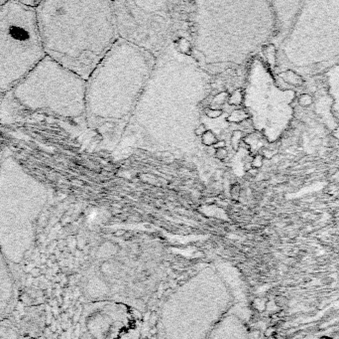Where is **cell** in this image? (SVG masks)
Masks as SVG:
<instances>
[{
	"label": "cell",
	"instance_id": "obj_1",
	"mask_svg": "<svg viewBox=\"0 0 339 339\" xmlns=\"http://www.w3.org/2000/svg\"><path fill=\"white\" fill-rule=\"evenodd\" d=\"M49 200L48 187L7 151L0 162V249L9 263L24 261L36 240V227Z\"/></svg>",
	"mask_w": 339,
	"mask_h": 339
},
{
	"label": "cell",
	"instance_id": "obj_2",
	"mask_svg": "<svg viewBox=\"0 0 339 339\" xmlns=\"http://www.w3.org/2000/svg\"><path fill=\"white\" fill-rule=\"evenodd\" d=\"M231 303L229 288L220 275L211 267L200 271L165 302L158 339H208Z\"/></svg>",
	"mask_w": 339,
	"mask_h": 339
},
{
	"label": "cell",
	"instance_id": "obj_3",
	"mask_svg": "<svg viewBox=\"0 0 339 339\" xmlns=\"http://www.w3.org/2000/svg\"><path fill=\"white\" fill-rule=\"evenodd\" d=\"M35 10L45 55L86 78L93 61V18L89 4L41 1Z\"/></svg>",
	"mask_w": 339,
	"mask_h": 339
},
{
	"label": "cell",
	"instance_id": "obj_4",
	"mask_svg": "<svg viewBox=\"0 0 339 339\" xmlns=\"http://www.w3.org/2000/svg\"><path fill=\"white\" fill-rule=\"evenodd\" d=\"M101 248L83 275V291L93 301H114L131 306L154 287L158 264L153 252L138 248Z\"/></svg>",
	"mask_w": 339,
	"mask_h": 339
},
{
	"label": "cell",
	"instance_id": "obj_5",
	"mask_svg": "<svg viewBox=\"0 0 339 339\" xmlns=\"http://www.w3.org/2000/svg\"><path fill=\"white\" fill-rule=\"evenodd\" d=\"M46 56L35 8L21 1L0 5V93L11 92Z\"/></svg>",
	"mask_w": 339,
	"mask_h": 339
},
{
	"label": "cell",
	"instance_id": "obj_6",
	"mask_svg": "<svg viewBox=\"0 0 339 339\" xmlns=\"http://www.w3.org/2000/svg\"><path fill=\"white\" fill-rule=\"evenodd\" d=\"M15 101L32 111H48L64 118H78L84 110L82 77L48 56L11 91Z\"/></svg>",
	"mask_w": 339,
	"mask_h": 339
},
{
	"label": "cell",
	"instance_id": "obj_7",
	"mask_svg": "<svg viewBox=\"0 0 339 339\" xmlns=\"http://www.w3.org/2000/svg\"><path fill=\"white\" fill-rule=\"evenodd\" d=\"M129 306L114 301H93L84 322L86 339H123L131 332Z\"/></svg>",
	"mask_w": 339,
	"mask_h": 339
},
{
	"label": "cell",
	"instance_id": "obj_8",
	"mask_svg": "<svg viewBox=\"0 0 339 339\" xmlns=\"http://www.w3.org/2000/svg\"><path fill=\"white\" fill-rule=\"evenodd\" d=\"M208 339H253L244 321L230 310L213 329Z\"/></svg>",
	"mask_w": 339,
	"mask_h": 339
},
{
	"label": "cell",
	"instance_id": "obj_9",
	"mask_svg": "<svg viewBox=\"0 0 339 339\" xmlns=\"http://www.w3.org/2000/svg\"><path fill=\"white\" fill-rule=\"evenodd\" d=\"M15 297V280L9 261L0 249V319L10 310Z\"/></svg>",
	"mask_w": 339,
	"mask_h": 339
},
{
	"label": "cell",
	"instance_id": "obj_10",
	"mask_svg": "<svg viewBox=\"0 0 339 339\" xmlns=\"http://www.w3.org/2000/svg\"><path fill=\"white\" fill-rule=\"evenodd\" d=\"M202 142L205 145H211V144H215L216 143V137L213 134L211 131L207 130L204 134L201 136Z\"/></svg>",
	"mask_w": 339,
	"mask_h": 339
},
{
	"label": "cell",
	"instance_id": "obj_11",
	"mask_svg": "<svg viewBox=\"0 0 339 339\" xmlns=\"http://www.w3.org/2000/svg\"><path fill=\"white\" fill-rule=\"evenodd\" d=\"M246 118V114H245L244 111L242 110H235L231 114L230 118H228L231 122H238V120H242L243 118Z\"/></svg>",
	"mask_w": 339,
	"mask_h": 339
},
{
	"label": "cell",
	"instance_id": "obj_12",
	"mask_svg": "<svg viewBox=\"0 0 339 339\" xmlns=\"http://www.w3.org/2000/svg\"><path fill=\"white\" fill-rule=\"evenodd\" d=\"M242 101V96H241L240 91H235L229 99V104L230 105H239L241 104Z\"/></svg>",
	"mask_w": 339,
	"mask_h": 339
},
{
	"label": "cell",
	"instance_id": "obj_13",
	"mask_svg": "<svg viewBox=\"0 0 339 339\" xmlns=\"http://www.w3.org/2000/svg\"><path fill=\"white\" fill-rule=\"evenodd\" d=\"M312 101V99L311 97L309 96V95H301V97H300V105L301 106H307L311 104Z\"/></svg>",
	"mask_w": 339,
	"mask_h": 339
},
{
	"label": "cell",
	"instance_id": "obj_14",
	"mask_svg": "<svg viewBox=\"0 0 339 339\" xmlns=\"http://www.w3.org/2000/svg\"><path fill=\"white\" fill-rule=\"evenodd\" d=\"M205 114H207V117L211 118H216L219 115H221L222 111L220 110H210V109H206L205 110Z\"/></svg>",
	"mask_w": 339,
	"mask_h": 339
},
{
	"label": "cell",
	"instance_id": "obj_15",
	"mask_svg": "<svg viewBox=\"0 0 339 339\" xmlns=\"http://www.w3.org/2000/svg\"><path fill=\"white\" fill-rule=\"evenodd\" d=\"M178 48H180L182 52L185 53L189 49V43L187 42V40L185 39H181V41L178 42Z\"/></svg>",
	"mask_w": 339,
	"mask_h": 339
},
{
	"label": "cell",
	"instance_id": "obj_16",
	"mask_svg": "<svg viewBox=\"0 0 339 339\" xmlns=\"http://www.w3.org/2000/svg\"><path fill=\"white\" fill-rule=\"evenodd\" d=\"M262 164H263V157H262L261 155H257L256 157L253 159V161H252V163H251L252 167H254V168H259V167H261V166H262Z\"/></svg>",
	"mask_w": 339,
	"mask_h": 339
},
{
	"label": "cell",
	"instance_id": "obj_17",
	"mask_svg": "<svg viewBox=\"0 0 339 339\" xmlns=\"http://www.w3.org/2000/svg\"><path fill=\"white\" fill-rule=\"evenodd\" d=\"M215 156L218 158V159H225L226 156H227V150L224 148H218L216 149V152H215Z\"/></svg>",
	"mask_w": 339,
	"mask_h": 339
},
{
	"label": "cell",
	"instance_id": "obj_18",
	"mask_svg": "<svg viewBox=\"0 0 339 339\" xmlns=\"http://www.w3.org/2000/svg\"><path fill=\"white\" fill-rule=\"evenodd\" d=\"M206 131L207 130H206V128H205V126L203 124H201V126H199L198 127L195 128L194 133H195V135H197V136H202Z\"/></svg>",
	"mask_w": 339,
	"mask_h": 339
},
{
	"label": "cell",
	"instance_id": "obj_19",
	"mask_svg": "<svg viewBox=\"0 0 339 339\" xmlns=\"http://www.w3.org/2000/svg\"><path fill=\"white\" fill-rule=\"evenodd\" d=\"M214 147H215L216 149H218V148H224V147H225V141L224 140L216 141V143L214 144Z\"/></svg>",
	"mask_w": 339,
	"mask_h": 339
},
{
	"label": "cell",
	"instance_id": "obj_20",
	"mask_svg": "<svg viewBox=\"0 0 339 339\" xmlns=\"http://www.w3.org/2000/svg\"><path fill=\"white\" fill-rule=\"evenodd\" d=\"M136 337H137V336H134V335H133V333H132V332H130V333H128L127 335L125 336L123 339H137Z\"/></svg>",
	"mask_w": 339,
	"mask_h": 339
},
{
	"label": "cell",
	"instance_id": "obj_21",
	"mask_svg": "<svg viewBox=\"0 0 339 339\" xmlns=\"http://www.w3.org/2000/svg\"><path fill=\"white\" fill-rule=\"evenodd\" d=\"M2 153H3V150L1 148V145H0V162H1V157H2Z\"/></svg>",
	"mask_w": 339,
	"mask_h": 339
},
{
	"label": "cell",
	"instance_id": "obj_22",
	"mask_svg": "<svg viewBox=\"0 0 339 339\" xmlns=\"http://www.w3.org/2000/svg\"><path fill=\"white\" fill-rule=\"evenodd\" d=\"M2 2H3V1H0V5H1V4H2Z\"/></svg>",
	"mask_w": 339,
	"mask_h": 339
}]
</instances>
